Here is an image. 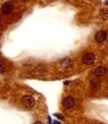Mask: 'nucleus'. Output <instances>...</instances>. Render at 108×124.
Returning a JSON list of instances; mask_svg holds the SVG:
<instances>
[{"label":"nucleus","instance_id":"1","mask_svg":"<svg viewBox=\"0 0 108 124\" xmlns=\"http://www.w3.org/2000/svg\"><path fill=\"white\" fill-rule=\"evenodd\" d=\"M22 104L26 108H32L35 105V100L31 95H25L21 100Z\"/></svg>","mask_w":108,"mask_h":124},{"label":"nucleus","instance_id":"2","mask_svg":"<svg viewBox=\"0 0 108 124\" xmlns=\"http://www.w3.org/2000/svg\"><path fill=\"white\" fill-rule=\"evenodd\" d=\"M95 55L92 53H88L85 54L82 57V62L87 65H92L94 63Z\"/></svg>","mask_w":108,"mask_h":124},{"label":"nucleus","instance_id":"3","mask_svg":"<svg viewBox=\"0 0 108 124\" xmlns=\"http://www.w3.org/2000/svg\"><path fill=\"white\" fill-rule=\"evenodd\" d=\"M13 9V4L11 2H6L5 3H3L1 8V12L5 15L11 14Z\"/></svg>","mask_w":108,"mask_h":124},{"label":"nucleus","instance_id":"4","mask_svg":"<svg viewBox=\"0 0 108 124\" xmlns=\"http://www.w3.org/2000/svg\"><path fill=\"white\" fill-rule=\"evenodd\" d=\"M107 39V33L104 31H99L95 35V39L98 43H102Z\"/></svg>","mask_w":108,"mask_h":124},{"label":"nucleus","instance_id":"5","mask_svg":"<svg viewBox=\"0 0 108 124\" xmlns=\"http://www.w3.org/2000/svg\"><path fill=\"white\" fill-rule=\"evenodd\" d=\"M75 104L74 100L72 97H66L62 101V105L66 109H70L72 108Z\"/></svg>","mask_w":108,"mask_h":124},{"label":"nucleus","instance_id":"6","mask_svg":"<svg viewBox=\"0 0 108 124\" xmlns=\"http://www.w3.org/2000/svg\"><path fill=\"white\" fill-rule=\"evenodd\" d=\"M107 72V69L105 67H103V66H100V67H97L95 70L94 73L95 75L97 77H100V76H103L105 75V73Z\"/></svg>","mask_w":108,"mask_h":124},{"label":"nucleus","instance_id":"7","mask_svg":"<svg viewBox=\"0 0 108 124\" xmlns=\"http://www.w3.org/2000/svg\"><path fill=\"white\" fill-rule=\"evenodd\" d=\"M90 86L92 89H97V87L100 86V81L96 79L92 80L90 83Z\"/></svg>","mask_w":108,"mask_h":124},{"label":"nucleus","instance_id":"8","mask_svg":"<svg viewBox=\"0 0 108 124\" xmlns=\"http://www.w3.org/2000/svg\"><path fill=\"white\" fill-rule=\"evenodd\" d=\"M6 70V66L3 62H0V73H3Z\"/></svg>","mask_w":108,"mask_h":124},{"label":"nucleus","instance_id":"9","mask_svg":"<svg viewBox=\"0 0 108 124\" xmlns=\"http://www.w3.org/2000/svg\"><path fill=\"white\" fill-rule=\"evenodd\" d=\"M34 124H43L42 122H41V121H36Z\"/></svg>","mask_w":108,"mask_h":124},{"label":"nucleus","instance_id":"10","mask_svg":"<svg viewBox=\"0 0 108 124\" xmlns=\"http://www.w3.org/2000/svg\"><path fill=\"white\" fill-rule=\"evenodd\" d=\"M0 26H1V20H0Z\"/></svg>","mask_w":108,"mask_h":124}]
</instances>
